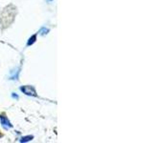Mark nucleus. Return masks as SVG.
<instances>
[{
	"instance_id": "obj_3",
	"label": "nucleus",
	"mask_w": 153,
	"mask_h": 143,
	"mask_svg": "<svg viewBox=\"0 0 153 143\" xmlns=\"http://www.w3.org/2000/svg\"><path fill=\"white\" fill-rule=\"evenodd\" d=\"M0 122H1V125L5 130H8V129L12 128V126H13L11 122H10V120L8 119V117L5 116L4 114H1V116H0Z\"/></svg>"
},
{
	"instance_id": "obj_4",
	"label": "nucleus",
	"mask_w": 153,
	"mask_h": 143,
	"mask_svg": "<svg viewBox=\"0 0 153 143\" xmlns=\"http://www.w3.org/2000/svg\"><path fill=\"white\" fill-rule=\"evenodd\" d=\"M33 138V136H23V137H21L20 138V142H23V143H25V142H29V141H31L32 139Z\"/></svg>"
},
{
	"instance_id": "obj_5",
	"label": "nucleus",
	"mask_w": 153,
	"mask_h": 143,
	"mask_svg": "<svg viewBox=\"0 0 153 143\" xmlns=\"http://www.w3.org/2000/svg\"><path fill=\"white\" fill-rule=\"evenodd\" d=\"M36 35H33L32 37L29 38V40H28V42H27V45H28V46H31V45H33V43L36 42Z\"/></svg>"
},
{
	"instance_id": "obj_6",
	"label": "nucleus",
	"mask_w": 153,
	"mask_h": 143,
	"mask_svg": "<svg viewBox=\"0 0 153 143\" xmlns=\"http://www.w3.org/2000/svg\"><path fill=\"white\" fill-rule=\"evenodd\" d=\"M48 32H49V29H47V28H42L41 30L39 31V35H46Z\"/></svg>"
},
{
	"instance_id": "obj_1",
	"label": "nucleus",
	"mask_w": 153,
	"mask_h": 143,
	"mask_svg": "<svg viewBox=\"0 0 153 143\" xmlns=\"http://www.w3.org/2000/svg\"><path fill=\"white\" fill-rule=\"evenodd\" d=\"M16 13V8L13 7V5L4 9V11L1 14V22L4 26L7 27L13 21Z\"/></svg>"
},
{
	"instance_id": "obj_2",
	"label": "nucleus",
	"mask_w": 153,
	"mask_h": 143,
	"mask_svg": "<svg viewBox=\"0 0 153 143\" xmlns=\"http://www.w3.org/2000/svg\"><path fill=\"white\" fill-rule=\"evenodd\" d=\"M20 91L23 94H25L26 95H29V97H36V90L33 87H32V86H29V85L21 86Z\"/></svg>"
},
{
	"instance_id": "obj_7",
	"label": "nucleus",
	"mask_w": 153,
	"mask_h": 143,
	"mask_svg": "<svg viewBox=\"0 0 153 143\" xmlns=\"http://www.w3.org/2000/svg\"><path fill=\"white\" fill-rule=\"evenodd\" d=\"M13 97H14V98H18V97L16 94H13Z\"/></svg>"
}]
</instances>
